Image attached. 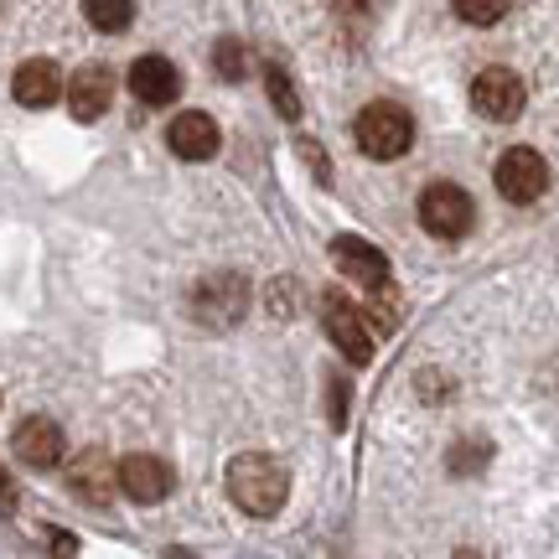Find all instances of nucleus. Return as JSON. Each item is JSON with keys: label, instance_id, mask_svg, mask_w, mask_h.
<instances>
[{"label": "nucleus", "instance_id": "obj_13", "mask_svg": "<svg viewBox=\"0 0 559 559\" xmlns=\"http://www.w3.org/2000/svg\"><path fill=\"white\" fill-rule=\"evenodd\" d=\"M166 145H171L181 160H213L218 156V124H213V115H202V109H187V115L171 120Z\"/></svg>", "mask_w": 559, "mask_h": 559}, {"label": "nucleus", "instance_id": "obj_21", "mask_svg": "<svg viewBox=\"0 0 559 559\" xmlns=\"http://www.w3.org/2000/svg\"><path fill=\"white\" fill-rule=\"evenodd\" d=\"M461 21H477V26H492V21L508 16V0H456Z\"/></svg>", "mask_w": 559, "mask_h": 559}, {"label": "nucleus", "instance_id": "obj_27", "mask_svg": "<svg viewBox=\"0 0 559 559\" xmlns=\"http://www.w3.org/2000/svg\"><path fill=\"white\" fill-rule=\"evenodd\" d=\"M456 559H481V555H477V549H456Z\"/></svg>", "mask_w": 559, "mask_h": 559}, {"label": "nucleus", "instance_id": "obj_11", "mask_svg": "<svg viewBox=\"0 0 559 559\" xmlns=\"http://www.w3.org/2000/svg\"><path fill=\"white\" fill-rule=\"evenodd\" d=\"M130 94H135L140 104H151V109H160V104H177V94H181L177 62L160 58V52L135 58V62H130Z\"/></svg>", "mask_w": 559, "mask_h": 559}, {"label": "nucleus", "instance_id": "obj_24", "mask_svg": "<svg viewBox=\"0 0 559 559\" xmlns=\"http://www.w3.org/2000/svg\"><path fill=\"white\" fill-rule=\"evenodd\" d=\"M419 394H430V404H436V394H451V379H440V373H419Z\"/></svg>", "mask_w": 559, "mask_h": 559}, {"label": "nucleus", "instance_id": "obj_6", "mask_svg": "<svg viewBox=\"0 0 559 559\" xmlns=\"http://www.w3.org/2000/svg\"><path fill=\"white\" fill-rule=\"evenodd\" d=\"M492 181H498V192L508 202H539L549 192V160L539 151H528V145H513V151L498 156Z\"/></svg>", "mask_w": 559, "mask_h": 559}, {"label": "nucleus", "instance_id": "obj_14", "mask_svg": "<svg viewBox=\"0 0 559 559\" xmlns=\"http://www.w3.org/2000/svg\"><path fill=\"white\" fill-rule=\"evenodd\" d=\"M332 260H337L342 275L362 280L368 290H379V285H389V260H383L373 243H362L358 234H337L332 239Z\"/></svg>", "mask_w": 559, "mask_h": 559}, {"label": "nucleus", "instance_id": "obj_15", "mask_svg": "<svg viewBox=\"0 0 559 559\" xmlns=\"http://www.w3.org/2000/svg\"><path fill=\"white\" fill-rule=\"evenodd\" d=\"M11 94H16V104H26V109H47V104H58L62 94V73L52 58H26L16 68V79H11Z\"/></svg>", "mask_w": 559, "mask_h": 559}, {"label": "nucleus", "instance_id": "obj_4", "mask_svg": "<svg viewBox=\"0 0 559 559\" xmlns=\"http://www.w3.org/2000/svg\"><path fill=\"white\" fill-rule=\"evenodd\" d=\"M419 223H425V234H436V239H461V234H472V223H477V202H472V192H466L461 181H430V187L419 192Z\"/></svg>", "mask_w": 559, "mask_h": 559}, {"label": "nucleus", "instance_id": "obj_7", "mask_svg": "<svg viewBox=\"0 0 559 559\" xmlns=\"http://www.w3.org/2000/svg\"><path fill=\"white\" fill-rule=\"evenodd\" d=\"M523 99H528V88H523V79L513 68H481L477 79H472V109L487 115V120H498V124L519 120Z\"/></svg>", "mask_w": 559, "mask_h": 559}, {"label": "nucleus", "instance_id": "obj_9", "mask_svg": "<svg viewBox=\"0 0 559 559\" xmlns=\"http://www.w3.org/2000/svg\"><path fill=\"white\" fill-rule=\"evenodd\" d=\"M68 487H73V498L88 502V508H109V498H115V466H109V451L104 445H88V451H79L73 456V466H68Z\"/></svg>", "mask_w": 559, "mask_h": 559}, {"label": "nucleus", "instance_id": "obj_19", "mask_svg": "<svg viewBox=\"0 0 559 559\" xmlns=\"http://www.w3.org/2000/svg\"><path fill=\"white\" fill-rule=\"evenodd\" d=\"M362 317H373V332H394V326H400V290H394V285H379V290H368V306H362Z\"/></svg>", "mask_w": 559, "mask_h": 559}, {"label": "nucleus", "instance_id": "obj_20", "mask_svg": "<svg viewBox=\"0 0 559 559\" xmlns=\"http://www.w3.org/2000/svg\"><path fill=\"white\" fill-rule=\"evenodd\" d=\"M264 88H270V99H275V109L285 115V120H300V94H296V83H290V73H285V68H275V62H270Z\"/></svg>", "mask_w": 559, "mask_h": 559}, {"label": "nucleus", "instance_id": "obj_12", "mask_svg": "<svg viewBox=\"0 0 559 559\" xmlns=\"http://www.w3.org/2000/svg\"><path fill=\"white\" fill-rule=\"evenodd\" d=\"M16 456L32 466V472H52L62 461V430H58V419H47V415H26L16 425Z\"/></svg>", "mask_w": 559, "mask_h": 559}, {"label": "nucleus", "instance_id": "obj_8", "mask_svg": "<svg viewBox=\"0 0 559 559\" xmlns=\"http://www.w3.org/2000/svg\"><path fill=\"white\" fill-rule=\"evenodd\" d=\"M115 481H120V492L140 508H151V502H166L171 498V487H177V472L166 466L160 456H124L115 466Z\"/></svg>", "mask_w": 559, "mask_h": 559}, {"label": "nucleus", "instance_id": "obj_25", "mask_svg": "<svg viewBox=\"0 0 559 559\" xmlns=\"http://www.w3.org/2000/svg\"><path fill=\"white\" fill-rule=\"evenodd\" d=\"M0 513H16V487H11V472L0 466Z\"/></svg>", "mask_w": 559, "mask_h": 559}, {"label": "nucleus", "instance_id": "obj_3", "mask_svg": "<svg viewBox=\"0 0 559 559\" xmlns=\"http://www.w3.org/2000/svg\"><path fill=\"white\" fill-rule=\"evenodd\" d=\"M192 317L202 326H213V332H228V326H239L243 311H249V280L239 270H213V275H202L192 285Z\"/></svg>", "mask_w": 559, "mask_h": 559}, {"label": "nucleus", "instance_id": "obj_1", "mask_svg": "<svg viewBox=\"0 0 559 559\" xmlns=\"http://www.w3.org/2000/svg\"><path fill=\"white\" fill-rule=\"evenodd\" d=\"M228 498L239 502L249 519H275L280 508H285V498H290V472H285V461L260 456V451L234 456L228 461Z\"/></svg>", "mask_w": 559, "mask_h": 559}, {"label": "nucleus", "instance_id": "obj_2", "mask_svg": "<svg viewBox=\"0 0 559 559\" xmlns=\"http://www.w3.org/2000/svg\"><path fill=\"white\" fill-rule=\"evenodd\" d=\"M353 140H358L362 156L400 160V156H409V145H415V120H409V109L379 99V104H368L358 120H353Z\"/></svg>", "mask_w": 559, "mask_h": 559}, {"label": "nucleus", "instance_id": "obj_17", "mask_svg": "<svg viewBox=\"0 0 559 559\" xmlns=\"http://www.w3.org/2000/svg\"><path fill=\"white\" fill-rule=\"evenodd\" d=\"M83 16H88V26H99V32H124L135 21V5L130 0H83Z\"/></svg>", "mask_w": 559, "mask_h": 559}, {"label": "nucleus", "instance_id": "obj_10", "mask_svg": "<svg viewBox=\"0 0 559 559\" xmlns=\"http://www.w3.org/2000/svg\"><path fill=\"white\" fill-rule=\"evenodd\" d=\"M109 104H115V73L104 62L73 68V79H68V109H73V120H83V124L99 120Z\"/></svg>", "mask_w": 559, "mask_h": 559}, {"label": "nucleus", "instance_id": "obj_23", "mask_svg": "<svg viewBox=\"0 0 559 559\" xmlns=\"http://www.w3.org/2000/svg\"><path fill=\"white\" fill-rule=\"evenodd\" d=\"M332 425H337V430L347 425V383L342 379H332Z\"/></svg>", "mask_w": 559, "mask_h": 559}, {"label": "nucleus", "instance_id": "obj_18", "mask_svg": "<svg viewBox=\"0 0 559 559\" xmlns=\"http://www.w3.org/2000/svg\"><path fill=\"white\" fill-rule=\"evenodd\" d=\"M213 68H218L223 83H239L243 73H249V47H243L239 37H218V47H213Z\"/></svg>", "mask_w": 559, "mask_h": 559}, {"label": "nucleus", "instance_id": "obj_22", "mask_svg": "<svg viewBox=\"0 0 559 559\" xmlns=\"http://www.w3.org/2000/svg\"><path fill=\"white\" fill-rule=\"evenodd\" d=\"M300 156H306V166L317 171L321 181H332V166H326V151H321L317 140H300Z\"/></svg>", "mask_w": 559, "mask_h": 559}, {"label": "nucleus", "instance_id": "obj_26", "mask_svg": "<svg viewBox=\"0 0 559 559\" xmlns=\"http://www.w3.org/2000/svg\"><path fill=\"white\" fill-rule=\"evenodd\" d=\"M52 549H58V559H73V555H79V544L68 539V534H52Z\"/></svg>", "mask_w": 559, "mask_h": 559}, {"label": "nucleus", "instance_id": "obj_16", "mask_svg": "<svg viewBox=\"0 0 559 559\" xmlns=\"http://www.w3.org/2000/svg\"><path fill=\"white\" fill-rule=\"evenodd\" d=\"M492 461V445L477 436H461L456 445H451V456H445V466H451V477H472V472H481Z\"/></svg>", "mask_w": 559, "mask_h": 559}, {"label": "nucleus", "instance_id": "obj_5", "mask_svg": "<svg viewBox=\"0 0 559 559\" xmlns=\"http://www.w3.org/2000/svg\"><path fill=\"white\" fill-rule=\"evenodd\" d=\"M321 326H326V337H332V347L342 358H353L358 368L373 362V337L362 326V311L342 290H321Z\"/></svg>", "mask_w": 559, "mask_h": 559}]
</instances>
